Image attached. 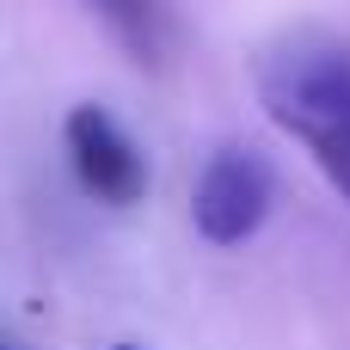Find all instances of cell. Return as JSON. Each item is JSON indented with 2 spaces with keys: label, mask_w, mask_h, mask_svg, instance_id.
I'll use <instances>...</instances> for the list:
<instances>
[{
  "label": "cell",
  "mask_w": 350,
  "mask_h": 350,
  "mask_svg": "<svg viewBox=\"0 0 350 350\" xmlns=\"http://www.w3.org/2000/svg\"><path fill=\"white\" fill-rule=\"evenodd\" d=\"M258 98L271 123L314 154V166L350 203V43L338 37L283 43L258 74Z\"/></svg>",
  "instance_id": "6da1fadb"
},
{
  "label": "cell",
  "mask_w": 350,
  "mask_h": 350,
  "mask_svg": "<svg viewBox=\"0 0 350 350\" xmlns=\"http://www.w3.org/2000/svg\"><path fill=\"white\" fill-rule=\"evenodd\" d=\"M277 203V172L265 154L252 148H221L209 154V166L197 172V191H191V221L209 246H240L265 228Z\"/></svg>",
  "instance_id": "7a4b0ae2"
},
{
  "label": "cell",
  "mask_w": 350,
  "mask_h": 350,
  "mask_svg": "<svg viewBox=\"0 0 350 350\" xmlns=\"http://www.w3.org/2000/svg\"><path fill=\"white\" fill-rule=\"evenodd\" d=\"M68 160H74L80 191L92 203H105V209H129L148 191V160H142L135 135L98 105L68 111Z\"/></svg>",
  "instance_id": "3957f363"
},
{
  "label": "cell",
  "mask_w": 350,
  "mask_h": 350,
  "mask_svg": "<svg viewBox=\"0 0 350 350\" xmlns=\"http://www.w3.org/2000/svg\"><path fill=\"white\" fill-rule=\"evenodd\" d=\"M92 12L117 31V43H123V49H135V62H154V49H160L154 0H92Z\"/></svg>",
  "instance_id": "277c9868"
},
{
  "label": "cell",
  "mask_w": 350,
  "mask_h": 350,
  "mask_svg": "<svg viewBox=\"0 0 350 350\" xmlns=\"http://www.w3.org/2000/svg\"><path fill=\"white\" fill-rule=\"evenodd\" d=\"M117 350H135V345H117Z\"/></svg>",
  "instance_id": "5b68a950"
},
{
  "label": "cell",
  "mask_w": 350,
  "mask_h": 350,
  "mask_svg": "<svg viewBox=\"0 0 350 350\" xmlns=\"http://www.w3.org/2000/svg\"><path fill=\"white\" fill-rule=\"evenodd\" d=\"M0 350H6V345H0Z\"/></svg>",
  "instance_id": "8992f818"
}]
</instances>
